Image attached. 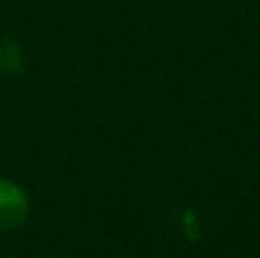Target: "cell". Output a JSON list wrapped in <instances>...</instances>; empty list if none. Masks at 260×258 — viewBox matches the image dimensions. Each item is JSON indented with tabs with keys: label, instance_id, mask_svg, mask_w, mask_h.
I'll use <instances>...</instances> for the list:
<instances>
[{
	"label": "cell",
	"instance_id": "obj_2",
	"mask_svg": "<svg viewBox=\"0 0 260 258\" xmlns=\"http://www.w3.org/2000/svg\"><path fill=\"white\" fill-rule=\"evenodd\" d=\"M23 64H25V57H23L21 46L12 37L0 39V71L16 76V73L23 71Z\"/></svg>",
	"mask_w": 260,
	"mask_h": 258
},
{
	"label": "cell",
	"instance_id": "obj_1",
	"mask_svg": "<svg viewBox=\"0 0 260 258\" xmlns=\"http://www.w3.org/2000/svg\"><path fill=\"white\" fill-rule=\"evenodd\" d=\"M30 213L27 195L18 183L0 178V233L14 231L25 222Z\"/></svg>",
	"mask_w": 260,
	"mask_h": 258
}]
</instances>
